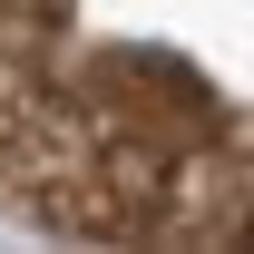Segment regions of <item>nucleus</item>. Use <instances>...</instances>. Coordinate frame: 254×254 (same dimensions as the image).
<instances>
[{"label":"nucleus","instance_id":"nucleus-1","mask_svg":"<svg viewBox=\"0 0 254 254\" xmlns=\"http://www.w3.org/2000/svg\"><path fill=\"white\" fill-rule=\"evenodd\" d=\"M0 205L78 245H254V0H0Z\"/></svg>","mask_w":254,"mask_h":254}]
</instances>
